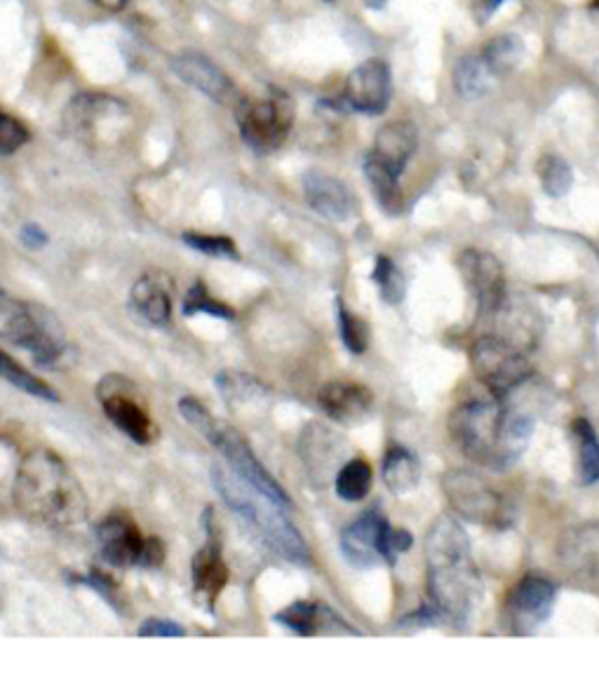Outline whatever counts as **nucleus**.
Returning <instances> with one entry per match:
<instances>
[{"label": "nucleus", "mask_w": 599, "mask_h": 674, "mask_svg": "<svg viewBox=\"0 0 599 674\" xmlns=\"http://www.w3.org/2000/svg\"><path fill=\"white\" fill-rule=\"evenodd\" d=\"M393 97V76L390 66L383 59H367L355 69L343 87V101L348 109L365 113V116H381L388 109Z\"/></svg>", "instance_id": "13"}, {"label": "nucleus", "mask_w": 599, "mask_h": 674, "mask_svg": "<svg viewBox=\"0 0 599 674\" xmlns=\"http://www.w3.org/2000/svg\"><path fill=\"white\" fill-rule=\"evenodd\" d=\"M233 109L242 139L254 151L271 153L285 144L294 123V106L287 97L282 94H271L264 99L240 97Z\"/></svg>", "instance_id": "7"}, {"label": "nucleus", "mask_w": 599, "mask_h": 674, "mask_svg": "<svg viewBox=\"0 0 599 674\" xmlns=\"http://www.w3.org/2000/svg\"><path fill=\"white\" fill-rule=\"evenodd\" d=\"M29 130L24 123H19L17 118L8 116L5 111H0V155H10L22 148L29 141Z\"/></svg>", "instance_id": "38"}, {"label": "nucleus", "mask_w": 599, "mask_h": 674, "mask_svg": "<svg viewBox=\"0 0 599 674\" xmlns=\"http://www.w3.org/2000/svg\"><path fill=\"white\" fill-rule=\"evenodd\" d=\"M496 80L498 76L489 69V64L484 62L482 55L463 57L459 59V64H456V69H454L456 92L466 99L484 97V94L494 87Z\"/></svg>", "instance_id": "25"}, {"label": "nucleus", "mask_w": 599, "mask_h": 674, "mask_svg": "<svg viewBox=\"0 0 599 674\" xmlns=\"http://www.w3.org/2000/svg\"><path fill=\"white\" fill-rule=\"evenodd\" d=\"M590 8H595V10H599V0H592V3H590Z\"/></svg>", "instance_id": "44"}, {"label": "nucleus", "mask_w": 599, "mask_h": 674, "mask_svg": "<svg viewBox=\"0 0 599 674\" xmlns=\"http://www.w3.org/2000/svg\"><path fill=\"white\" fill-rule=\"evenodd\" d=\"M275 620L301 637L360 635V632L351 628V625H348L341 616H336L332 609H327V606L315 604V602L289 604L287 609L275 613Z\"/></svg>", "instance_id": "18"}, {"label": "nucleus", "mask_w": 599, "mask_h": 674, "mask_svg": "<svg viewBox=\"0 0 599 674\" xmlns=\"http://www.w3.org/2000/svg\"><path fill=\"white\" fill-rule=\"evenodd\" d=\"M318 404L332 421L341 423V426H355L369 416L372 393L360 383L334 381L320 390Z\"/></svg>", "instance_id": "20"}, {"label": "nucleus", "mask_w": 599, "mask_h": 674, "mask_svg": "<svg viewBox=\"0 0 599 674\" xmlns=\"http://www.w3.org/2000/svg\"><path fill=\"white\" fill-rule=\"evenodd\" d=\"M339 327L343 346L351 350L353 355H362L369 346V325L358 315H353L343 303L339 301Z\"/></svg>", "instance_id": "35"}, {"label": "nucleus", "mask_w": 599, "mask_h": 674, "mask_svg": "<svg viewBox=\"0 0 599 674\" xmlns=\"http://www.w3.org/2000/svg\"><path fill=\"white\" fill-rule=\"evenodd\" d=\"M414 545V536L405 529H393L390 524H386L381 531V541H379V550H381V559L386 564L393 566L397 562V557L402 552H407Z\"/></svg>", "instance_id": "37"}, {"label": "nucleus", "mask_w": 599, "mask_h": 674, "mask_svg": "<svg viewBox=\"0 0 599 674\" xmlns=\"http://www.w3.org/2000/svg\"><path fill=\"white\" fill-rule=\"evenodd\" d=\"M0 294H3V289H0Z\"/></svg>", "instance_id": "45"}, {"label": "nucleus", "mask_w": 599, "mask_h": 674, "mask_svg": "<svg viewBox=\"0 0 599 674\" xmlns=\"http://www.w3.org/2000/svg\"><path fill=\"white\" fill-rule=\"evenodd\" d=\"M538 179H541L543 191L550 198H564L574 186V172H571L569 163L560 155H543L536 165Z\"/></svg>", "instance_id": "31"}, {"label": "nucleus", "mask_w": 599, "mask_h": 674, "mask_svg": "<svg viewBox=\"0 0 599 674\" xmlns=\"http://www.w3.org/2000/svg\"><path fill=\"white\" fill-rule=\"evenodd\" d=\"M198 313H207L219 320L235 318V310L228 308L226 303L214 299V296L205 289L203 282H195V285L188 289L186 301H184V315H198Z\"/></svg>", "instance_id": "34"}, {"label": "nucleus", "mask_w": 599, "mask_h": 674, "mask_svg": "<svg viewBox=\"0 0 599 674\" xmlns=\"http://www.w3.org/2000/svg\"><path fill=\"white\" fill-rule=\"evenodd\" d=\"M419 146V132L409 120H390L376 132L374 148L369 153L379 158L390 172L400 177Z\"/></svg>", "instance_id": "22"}, {"label": "nucleus", "mask_w": 599, "mask_h": 674, "mask_svg": "<svg viewBox=\"0 0 599 674\" xmlns=\"http://www.w3.org/2000/svg\"><path fill=\"white\" fill-rule=\"evenodd\" d=\"M426 559L430 606L440 618L463 625L482 595V581L470 555V538L454 517H437L430 527Z\"/></svg>", "instance_id": "1"}, {"label": "nucleus", "mask_w": 599, "mask_h": 674, "mask_svg": "<svg viewBox=\"0 0 599 674\" xmlns=\"http://www.w3.org/2000/svg\"><path fill=\"white\" fill-rule=\"evenodd\" d=\"M97 397L102 402L104 414L111 423L123 430V433L137 444H151L158 437V426L148 414L146 404L134 386L120 374L104 376L97 386Z\"/></svg>", "instance_id": "10"}, {"label": "nucleus", "mask_w": 599, "mask_h": 674, "mask_svg": "<svg viewBox=\"0 0 599 674\" xmlns=\"http://www.w3.org/2000/svg\"><path fill=\"white\" fill-rule=\"evenodd\" d=\"M87 583H90L99 595H104L106 599H109L111 606L120 604V590L109 574H104V571H92V574L87 576Z\"/></svg>", "instance_id": "41"}, {"label": "nucleus", "mask_w": 599, "mask_h": 674, "mask_svg": "<svg viewBox=\"0 0 599 674\" xmlns=\"http://www.w3.org/2000/svg\"><path fill=\"white\" fill-rule=\"evenodd\" d=\"M205 524H207V543L203 550L195 552L191 574L195 595L203 599L207 609L212 611L214 602H217L221 590H224L228 583V566L224 562V557H221V545L212 524V510L205 512Z\"/></svg>", "instance_id": "17"}, {"label": "nucleus", "mask_w": 599, "mask_h": 674, "mask_svg": "<svg viewBox=\"0 0 599 674\" xmlns=\"http://www.w3.org/2000/svg\"><path fill=\"white\" fill-rule=\"evenodd\" d=\"M470 365L477 379L494 397H506L531 376V362L524 350L503 336H482L470 348Z\"/></svg>", "instance_id": "6"}, {"label": "nucleus", "mask_w": 599, "mask_h": 674, "mask_svg": "<svg viewBox=\"0 0 599 674\" xmlns=\"http://www.w3.org/2000/svg\"><path fill=\"white\" fill-rule=\"evenodd\" d=\"M459 271L470 294L475 296L480 313L496 315V310L506 301V275H503L501 261L489 252L466 249L459 256Z\"/></svg>", "instance_id": "12"}, {"label": "nucleus", "mask_w": 599, "mask_h": 674, "mask_svg": "<svg viewBox=\"0 0 599 674\" xmlns=\"http://www.w3.org/2000/svg\"><path fill=\"white\" fill-rule=\"evenodd\" d=\"M186 630L167 618H148L139 628V637H184Z\"/></svg>", "instance_id": "40"}, {"label": "nucleus", "mask_w": 599, "mask_h": 674, "mask_svg": "<svg viewBox=\"0 0 599 674\" xmlns=\"http://www.w3.org/2000/svg\"><path fill=\"white\" fill-rule=\"evenodd\" d=\"M15 505L31 522L52 529L85 522L90 508L83 484L64 458L50 449H33L19 465Z\"/></svg>", "instance_id": "2"}, {"label": "nucleus", "mask_w": 599, "mask_h": 674, "mask_svg": "<svg viewBox=\"0 0 599 674\" xmlns=\"http://www.w3.org/2000/svg\"><path fill=\"white\" fill-rule=\"evenodd\" d=\"M304 195L320 217L329 221H348L358 214V200L355 193L332 174L311 170L304 174Z\"/></svg>", "instance_id": "16"}, {"label": "nucleus", "mask_w": 599, "mask_h": 674, "mask_svg": "<svg viewBox=\"0 0 599 674\" xmlns=\"http://www.w3.org/2000/svg\"><path fill=\"white\" fill-rule=\"evenodd\" d=\"M97 541L102 557L113 566H141L146 538L141 536L137 522L125 512H111L97 527Z\"/></svg>", "instance_id": "15"}, {"label": "nucleus", "mask_w": 599, "mask_h": 674, "mask_svg": "<svg viewBox=\"0 0 599 674\" xmlns=\"http://www.w3.org/2000/svg\"><path fill=\"white\" fill-rule=\"evenodd\" d=\"M383 482L390 494L405 496L419 487L421 482V463L412 451L393 444L383 456Z\"/></svg>", "instance_id": "24"}, {"label": "nucleus", "mask_w": 599, "mask_h": 674, "mask_svg": "<svg viewBox=\"0 0 599 674\" xmlns=\"http://www.w3.org/2000/svg\"><path fill=\"white\" fill-rule=\"evenodd\" d=\"M562 562L574 574L592 578L599 571V524L571 529L562 541Z\"/></svg>", "instance_id": "23"}, {"label": "nucleus", "mask_w": 599, "mask_h": 674, "mask_svg": "<svg viewBox=\"0 0 599 674\" xmlns=\"http://www.w3.org/2000/svg\"><path fill=\"white\" fill-rule=\"evenodd\" d=\"M130 301L146 322L156 327L170 325L172 320V278L163 271H148L134 282Z\"/></svg>", "instance_id": "21"}, {"label": "nucleus", "mask_w": 599, "mask_h": 674, "mask_svg": "<svg viewBox=\"0 0 599 674\" xmlns=\"http://www.w3.org/2000/svg\"><path fill=\"white\" fill-rule=\"evenodd\" d=\"M372 278L376 282V287H379L381 299L390 303V306H397V303H402V299H405V294H407L405 273L395 266L393 259H388V256H379V259H376Z\"/></svg>", "instance_id": "33"}, {"label": "nucleus", "mask_w": 599, "mask_h": 674, "mask_svg": "<svg viewBox=\"0 0 599 674\" xmlns=\"http://www.w3.org/2000/svg\"><path fill=\"white\" fill-rule=\"evenodd\" d=\"M0 379H5L12 386L24 390L38 400H47V402H59V393L52 386H47L43 379L33 376L29 369H24L19 362L12 360V357L0 350Z\"/></svg>", "instance_id": "29"}, {"label": "nucleus", "mask_w": 599, "mask_h": 674, "mask_svg": "<svg viewBox=\"0 0 599 674\" xmlns=\"http://www.w3.org/2000/svg\"><path fill=\"white\" fill-rule=\"evenodd\" d=\"M334 489L339 498L348 503H358L367 498L369 489H372V465L365 458H353L336 473Z\"/></svg>", "instance_id": "27"}, {"label": "nucleus", "mask_w": 599, "mask_h": 674, "mask_svg": "<svg viewBox=\"0 0 599 674\" xmlns=\"http://www.w3.org/2000/svg\"><path fill=\"white\" fill-rule=\"evenodd\" d=\"M203 437L221 451V456L226 458L228 468H231L240 480L252 484L254 489L271 498V501L282 505L285 510L292 508V501H289L287 491L280 487V482L275 480L271 473H268V470L264 468V463L254 456V451L247 444L245 437H242L233 426H228V423L224 421L212 419Z\"/></svg>", "instance_id": "9"}, {"label": "nucleus", "mask_w": 599, "mask_h": 674, "mask_svg": "<svg viewBox=\"0 0 599 674\" xmlns=\"http://www.w3.org/2000/svg\"><path fill=\"white\" fill-rule=\"evenodd\" d=\"M217 386L221 393H224V400L233 402V404H242V402H254L261 400V397L271 395L264 383L249 374H240V372H221L217 376Z\"/></svg>", "instance_id": "32"}, {"label": "nucleus", "mask_w": 599, "mask_h": 674, "mask_svg": "<svg viewBox=\"0 0 599 674\" xmlns=\"http://www.w3.org/2000/svg\"><path fill=\"white\" fill-rule=\"evenodd\" d=\"M442 491L463 520L503 529L510 524V508L503 496L468 470H449L442 477Z\"/></svg>", "instance_id": "8"}, {"label": "nucleus", "mask_w": 599, "mask_h": 674, "mask_svg": "<svg viewBox=\"0 0 599 674\" xmlns=\"http://www.w3.org/2000/svg\"><path fill=\"white\" fill-rule=\"evenodd\" d=\"M388 520L379 510H369L360 520H355L351 527L343 529L341 534V550L343 557L348 559L358 569H369L381 562V531L386 527Z\"/></svg>", "instance_id": "19"}, {"label": "nucleus", "mask_w": 599, "mask_h": 674, "mask_svg": "<svg viewBox=\"0 0 599 674\" xmlns=\"http://www.w3.org/2000/svg\"><path fill=\"white\" fill-rule=\"evenodd\" d=\"M571 433L578 444V477L583 484H595L599 480V440L595 430L585 419H576Z\"/></svg>", "instance_id": "28"}, {"label": "nucleus", "mask_w": 599, "mask_h": 674, "mask_svg": "<svg viewBox=\"0 0 599 674\" xmlns=\"http://www.w3.org/2000/svg\"><path fill=\"white\" fill-rule=\"evenodd\" d=\"M365 177L372 186L374 198L379 200L381 210L388 214H397L402 210V191H400V177L390 172L379 158L367 153L365 158Z\"/></svg>", "instance_id": "26"}, {"label": "nucleus", "mask_w": 599, "mask_h": 674, "mask_svg": "<svg viewBox=\"0 0 599 674\" xmlns=\"http://www.w3.org/2000/svg\"><path fill=\"white\" fill-rule=\"evenodd\" d=\"M503 419H506V402L496 400H470L454 409L449 419L454 442L470 461L501 470L498 447H501Z\"/></svg>", "instance_id": "5"}, {"label": "nucleus", "mask_w": 599, "mask_h": 674, "mask_svg": "<svg viewBox=\"0 0 599 674\" xmlns=\"http://www.w3.org/2000/svg\"><path fill=\"white\" fill-rule=\"evenodd\" d=\"M172 71L184 83L195 87V90L203 92L205 97H210L221 106H235L242 97L233 80L212 59L198 55V52H181V55L174 57Z\"/></svg>", "instance_id": "14"}, {"label": "nucleus", "mask_w": 599, "mask_h": 674, "mask_svg": "<svg viewBox=\"0 0 599 674\" xmlns=\"http://www.w3.org/2000/svg\"><path fill=\"white\" fill-rule=\"evenodd\" d=\"M92 3L99 5V8L106 12H120L130 0H92Z\"/></svg>", "instance_id": "43"}, {"label": "nucleus", "mask_w": 599, "mask_h": 674, "mask_svg": "<svg viewBox=\"0 0 599 674\" xmlns=\"http://www.w3.org/2000/svg\"><path fill=\"white\" fill-rule=\"evenodd\" d=\"M0 336L31 353L40 367H59L64 360L66 332L55 313L31 301L0 294Z\"/></svg>", "instance_id": "4"}, {"label": "nucleus", "mask_w": 599, "mask_h": 674, "mask_svg": "<svg viewBox=\"0 0 599 674\" xmlns=\"http://www.w3.org/2000/svg\"><path fill=\"white\" fill-rule=\"evenodd\" d=\"M188 247L198 249L207 256H221V259H238V247L226 235H205V233H184Z\"/></svg>", "instance_id": "36"}, {"label": "nucleus", "mask_w": 599, "mask_h": 674, "mask_svg": "<svg viewBox=\"0 0 599 674\" xmlns=\"http://www.w3.org/2000/svg\"><path fill=\"white\" fill-rule=\"evenodd\" d=\"M212 482L228 508H231L235 515H240L247 524H252V527L259 531V536L264 538L280 557H285L287 562L299 566L311 564V555H308L304 538H301L299 531L294 529V524L287 520L282 505L271 501V498L254 489L252 484L240 480L231 468L226 470L221 468V465H214Z\"/></svg>", "instance_id": "3"}, {"label": "nucleus", "mask_w": 599, "mask_h": 674, "mask_svg": "<svg viewBox=\"0 0 599 674\" xmlns=\"http://www.w3.org/2000/svg\"><path fill=\"white\" fill-rule=\"evenodd\" d=\"M19 238H22V242L29 249H40L47 245V233L43 231V226H38V224H24Z\"/></svg>", "instance_id": "42"}, {"label": "nucleus", "mask_w": 599, "mask_h": 674, "mask_svg": "<svg viewBox=\"0 0 599 674\" xmlns=\"http://www.w3.org/2000/svg\"><path fill=\"white\" fill-rule=\"evenodd\" d=\"M557 588L548 578L524 576L508 595L506 623L513 635L529 637L550 618Z\"/></svg>", "instance_id": "11"}, {"label": "nucleus", "mask_w": 599, "mask_h": 674, "mask_svg": "<svg viewBox=\"0 0 599 674\" xmlns=\"http://www.w3.org/2000/svg\"><path fill=\"white\" fill-rule=\"evenodd\" d=\"M522 40L513 36V33H501V36L491 38L487 45H484V50L480 52L484 62L489 64V69L496 73L498 78L503 76V73L513 71L517 62L522 59Z\"/></svg>", "instance_id": "30"}, {"label": "nucleus", "mask_w": 599, "mask_h": 674, "mask_svg": "<svg viewBox=\"0 0 599 674\" xmlns=\"http://www.w3.org/2000/svg\"><path fill=\"white\" fill-rule=\"evenodd\" d=\"M179 411H181V416L186 419V423H191V426L198 430L200 435L205 433L207 426H210L212 419H214V416L210 414V409H207L203 402L193 400V397H184V400L179 402Z\"/></svg>", "instance_id": "39"}]
</instances>
